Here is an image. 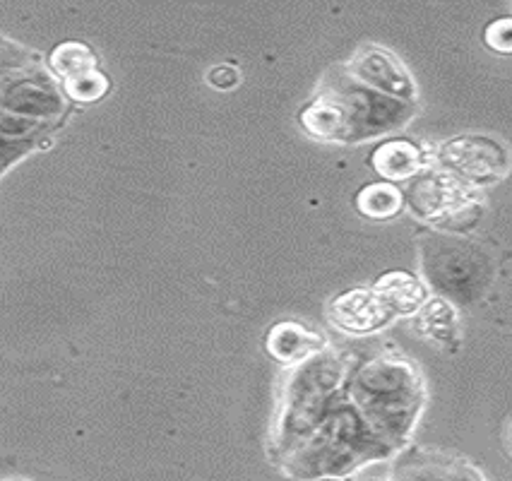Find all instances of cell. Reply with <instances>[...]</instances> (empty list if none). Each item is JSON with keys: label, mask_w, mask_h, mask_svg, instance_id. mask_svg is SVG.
<instances>
[{"label": "cell", "mask_w": 512, "mask_h": 481, "mask_svg": "<svg viewBox=\"0 0 512 481\" xmlns=\"http://www.w3.org/2000/svg\"><path fill=\"white\" fill-rule=\"evenodd\" d=\"M484 41L491 51L512 56V17H498L484 29Z\"/></svg>", "instance_id": "d6986e66"}, {"label": "cell", "mask_w": 512, "mask_h": 481, "mask_svg": "<svg viewBox=\"0 0 512 481\" xmlns=\"http://www.w3.org/2000/svg\"><path fill=\"white\" fill-rule=\"evenodd\" d=\"M395 481H484L469 462L440 460L438 455L404 457L395 467Z\"/></svg>", "instance_id": "4fadbf2b"}, {"label": "cell", "mask_w": 512, "mask_h": 481, "mask_svg": "<svg viewBox=\"0 0 512 481\" xmlns=\"http://www.w3.org/2000/svg\"><path fill=\"white\" fill-rule=\"evenodd\" d=\"M371 166L383 181L402 183L416 178L428 166H433V154H428L424 147L412 140L392 138L375 147L371 154Z\"/></svg>", "instance_id": "30bf717a"}, {"label": "cell", "mask_w": 512, "mask_h": 481, "mask_svg": "<svg viewBox=\"0 0 512 481\" xmlns=\"http://www.w3.org/2000/svg\"><path fill=\"white\" fill-rule=\"evenodd\" d=\"M412 328L419 337L438 344L445 349L460 347V320H457L455 306L443 296L428 299L419 311L414 313Z\"/></svg>", "instance_id": "7c38bea8"}, {"label": "cell", "mask_w": 512, "mask_h": 481, "mask_svg": "<svg viewBox=\"0 0 512 481\" xmlns=\"http://www.w3.org/2000/svg\"><path fill=\"white\" fill-rule=\"evenodd\" d=\"M351 359L339 349L327 347L306 364L287 368L279 383V397L270 429V455L275 465L311 436L327 409L347 388Z\"/></svg>", "instance_id": "3957f363"}, {"label": "cell", "mask_w": 512, "mask_h": 481, "mask_svg": "<svg viewBox=\"0 0 512 481\" xmlns=\"http://www.w3.org/2000/svg\"><path fill=\"white\" fill-rule=\"evenodd\" d=\"M402 207L404 190L388 181L368 183L356 195V210H359V215L373 219V222H385V219L397 217L402 212Z\"/></svg>", "instance_id": "5bb4252c"}, {"label": "cell", "mask_w": 512, "mask_h": 481, "mask_svg": "<svg viewBox=\"0 0 512 481\" xmlns=\"http://www.w3.org/2000/svg\"><path fill=\"white\" fill-rule=\"evenodd\" d=\"M8 481H25V479H8Z\"/></svg>", "instance_id": "7402d4cb"}, {"label": "cell", "mask_w": 512, "mask_h": 481, "mask_svg": "<svg viewBox=\"0 0 512 481\" xmlns=\"http://www.w3.org/2000/svg\"><path fill=\"white\" fill-rule=\"evenodd\" d=\"M241 82V70L231 63H219L212 70H207V85L219 89V92H229L238 87Z\"/></svg>", "instance_id": "ffe728a7"}, {"label": "cell", "mask_w": 512, "mask_h": 481, "mask_svg": "<svg viewBox=\"0 0 512 481\" xmlns=\"http://www.w3.org/2000/svg\"><path fill=\"white\" fill-rule=\"evenodd\" d=\"M325 316L332 328L356 337L373 335V332L388 328L392 320H395L388 306L380 301V296L366 287H356L349 289V292L337 294L327 304Z\"/></svg>", "instance_id": "ba28073f"}, {"label": "cell", "mask_w": 512, "mask_h": 481, "mask_svg": "<svg viewBox=\"0 0 512 481\" xmlns=\"http://www.w3.org/2000/svg\"><path fill=\"white\" fill-rule=\"evenodd\" d=\"M342 68L359 80L361 85L375 89V92L385 94V97L397 99L404 104H416V89L414 77L404 68V63L395 53L375 44H363L354 51V56Z\"/></svg>", "instance_id": "52a82bcc"}, {"label": "cell", "mask_w": 512, "mask_h": 481, "mask_svg": "<svg viewBox=\"0 0 512 481\" xmlns=\"http://www.w3.org/2000/svg\"><path fill=\"white\" fill-rule=\"evenodd\" d=\"M315 481H342L339 477H323V479H315Z\"/></svg>", "instance_id": "44dd1931"}, {"label": "cell", "mask_w": 512, "mask_h": 481, "mask_svg": "<svg viewBox=\"0 0 512 481\" xmlns=\"http://www.w3.org/2000/svg\"><path fill=\"white\" fill-rule=\"evenodd\" d=\"M416 114V104L385 97L354 80L342 65L327 70L315 97L299 111L308 135L332 145H359L402 130Z\"/></svg>", "instance_id": "6da1fadb"}, {"label": "cell", "mask_w": 512, "mask_h": 481, "mask_svg": "<svg viewBox=\"0 0 512 481\" xmlns=\"http://www.w3.org/2000/svg\"><path fill=\"white\" fill-rule=\"evenodd\" d=\"M404 203L419 217L440 231L462 234L469 231L484 215L479 190L462 183L438 166H428L404 190Z\"/></svg>", "instance_id": "277c9868"}, {"label": "cell", "mask_w": 512, "mask_h": 481, "mask_svg": "<svg viewBox=\"0 0 512 481\" xmlns=\"http://www.w3.org/2000/svg\"><path fill=\"white\" fill-rule=\"evenodd\" d=\"M347 395L390 453L412 433L426 400L419 368L397 354L373 356L351 368Z\"/></svg>", "instance_id": "7a4b0ae2"}, {"label": "cell", "mask_w": 512, "mask_h": 481, "mask_svg": "<svg viewBox=\"0 0 512 481\" xmlns=\"http://www.w3.org/2000/svg\"><path fill=\"white\" fill-rule=\"evenodd\" d=\"M433 164L472 188H484L508 176L512 157L503 142L491 135H460L438 147Z\"/></svg>", "instance_id": "8992f818"}, {"label": "cell", "mask_w": 512, "mask_h": 481, "mask_svg": "<svg viewBox=\"0 0 512 481\" xmlns=\"http://www.w3.org/2000/svg\"><path fill=\"white\" fill-rule=\"evenodd\" d=\"M373 292L380 296L395 318L414 316L428 301V289L419 277L407 270H390L373 284Z\"/></svg>", "instance_id": "8fae6325"}, {"label": "cell", "mask_w": 512, "mask_h": 481, "mask_svg": "<svg viewBox=\"0 0 512 481\" xmlns=\"http://www.w3.org/2000/svg\"><path fill=\"white\" fill-rule=\"evenodd\" d=\"M41 147H44V142H15L0 135V176L8 174L17 162H22L32 152L41 150Z\"/></svg>", "instance_id": "e0dca14e"}, {"label": "cell", "mask_w": 512, "mask_h": 481, "mask_svg": "<svg viewBox=\"0 0 512 481\" xmlns=\"http://www.w3.org/2000/svg\"><path fill=\"white\" fill-rule=\"evenodd\" d=\"M61 85L63 97L75 104H97L109 94L111 80L104 70H89L77 77H68V80L58 82Z\"/></svg>", "instance_id": "2e32d148"}, {"label": "cell", "mask_w": 512, "mask_h": 481, "mask_svg": "<svg viewBox=\"0 0 512 481\" xmlns=\"http://www.w3.org/2000/svg\"><path fill=\"white\" fill-rule=\"evenodd\" d=\"M46 68L58 82L99 68V56L82 41H63L46 58Z\"/></svg>", "instance_id": "9a60e30c"}, {"label": "cell", "mask_w": 512, "mask_h": 481, "mask_svg": "<svg viewBox=\"0 0 512 481\" xmlns=\"http://www.w3.org/2000/svg\"><path fill=\"white\" fill-rule=\"evenodd\" d=\"M0 111L61 126L68 116V99L46 65L29 63L0 80Z\"/></svg>", "instance_id": "5b68a950"}, {"label": "cell", "mask_w": 512, "mask_h": 481, "mask_svg": "<svg viewBox=\"0 0 512 481\" xmlns=\"http://www.w3.org/2000/svg\"><path fill=\"white\" fill-rule=\"evenodd\" d=\"M39 58L34 56L32 51L22 49V46L13 44L10 39L0 37V80H3L5 75L13 73L17 68H25L29 63H37Z\"/></svg>", "instance_id": "ac0fdd59"}, {"label": "cell", "mask_w": 512, "mask_h": 481, "mask_svg": "<svg viewBox=\"0 0 512 481\" xmlns=\"http://www.w3.org/2000/svg\"><path fill=\"white\" fill-rule=\"evenodd\" d=\"M327 337L323 332L308 328V325L296 323V320H282L275 323L265 337V349L279 366L294 368L311 361L313 356L323 354Z\"/></svg>", "instance_id": "9c48e42d"}]
</instances>
